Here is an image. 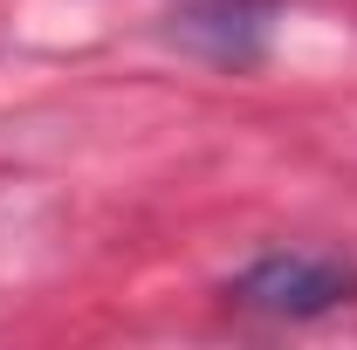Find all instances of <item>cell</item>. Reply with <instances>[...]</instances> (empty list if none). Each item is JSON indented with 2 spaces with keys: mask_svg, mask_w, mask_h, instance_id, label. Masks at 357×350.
<instances>
[{
  "mask_svg": "<svg viewBox=\"0 0 357 350\" xmlns=\"http://www.w3.org/2000/svg\"><path fill=\"white\" fill-rule=\"evenodd\" d=\"M351 296H357V275L344 261H323V254H268L234 282V303L261 309V316H323Z\"/></svg>",
  "mask_w": 357,
  "mask_h": 350,
  "instance_id": "6da1fadb",
  "label": "cell"
},
{
  "mask_svg": "<svg viewBox=\"0 0 357 350\" xmlns=\"http://www.w3.org/2000/svg\"><path fill=\"white\" fill-rule=\"evenodd\" d=\"M268 14H275L268 0H199L178 14V35L199 42L206 55H220V62H248L268 35Z\"/></svg>",
  "mask_w": 357,
  "mask_h": 350,
  "instance_id": "7a4b0ae2",
  "label": "cell"
}]
</instances>
